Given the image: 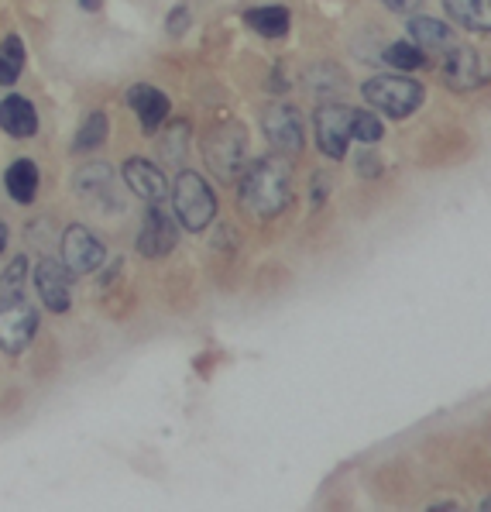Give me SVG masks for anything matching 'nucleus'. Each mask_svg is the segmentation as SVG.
<instances>
[{"label":"nucleus","mask_w":491,"mask_h":512,"mask_svg":"<svg viewBox=\"0 0 491 512\" xmlns=\"http://www.w3.org/2000/svg\"><path fill=\"white\" fill-rule=\"evenodd\" d=\"M107 128H110V121H107V114L104 110H93V114H86L83 121H79V131H76V138H73V152H93V148H100L107 141Z\"/></svg>","instance_id":"21"},{"label":"nucleus","mask_w":491,"mask_h":512,"mask_svg":"<svg viewBox=\"0 0 491 512\" xmlns=\"http://www.w3.org/2000/svg\"><path fill=\"white\" fill-rule=\"evenodd\" d=\"M385 135V124L378 121L371 110H354V121H351V141H361V145H375Z\"/></svg>","instance_id":"23"},{"label":"nucleus","mask_w":491,"mask_h":512,"mask_svg":"<svg viewBox=\"0 0 491 512\" xmlns=\"http://www.w3.org/2000/svg\"><path fill=\"white\" fill-rule=\"evenodd\" d=\"M25 73V42L21 35H7L0 42V86H14Z\"/></svg>","instance_id":"20"},{"label":"nucleus","mask_w":491,"mask_h":512,"mask_svg":"<svg viewBox=\"0 0 491 512\" xmlns=\"http://www.w3.org/2000/svg\"><path fill=\"white\" fill-rule=\"evenodd\" d=\"M38 183H42V172H38V165L31 162V159H18V162L7 165V172H4V189H7V196H11L14 203H21V207L35 203Z\"/></svg>","instance_id":"15"},{"label":"nucleus","mask_w":491,"mask_h":512,"mask_svg":"<svg viewBox=\"0 0 491 512\" xmlns=\"http://www.w3.org/2000/svg\"><path fill=\"white\" fill-rule=\"evenodd\" d=\"M189 124L176 121V131H169V135L162 138V159L169 165H182V159H186L189 152Z\"/></svg>","instance_id":"25"},{"label":"nucleus","mask_w":491,"mask_h":512,"mask_svg":"<svg viewBox=\"0 0 491 512\" xmlns=\"http://www.w3.org/2000/svg\"><path fill=\"white\" fill-rule=\"evenodd\" d=\"M114 169L107 162H90L76 172V193L83 200H104L110 203V193H114Z\"/></svg>","instance_id":"18"},{"label":"nucleus","mask_w":491,"mask_h":512,"mask_svg":"<svg viewBox=\"0 0 491 512\" xmlns=\"http://www.w3.org/2000/svg\"><path fill=\"white\" fill-rule=\"evenodd\" d=\"M124 183H128L131 193L141 196L145 203H158L169 196V179H165V172L148 159L124 162Z\"/></svg>","instance_id":"13"},{"label":"nucleus","mask_w":491,"mask_h":512,"mask_svg":"<svg viewBox=\"0 0 491 512\" xmlns=\"http://www.w3.org/2000/svg\"><path fill=\"white\" fill-rule=\"evenodd\" d=\"M241 207L258 220H272L292 203V165L285 155H261L255 162H244L237 176Z\"/></svg>","instance_id":"1"},{"label":"nucleus","mask_w":491,"mask_h":512,"mask_svg":"<svg viewBox=\"0 0 491 512\" xmlns=\"http://www.w3.org/2000/svg\"><path fill=\"white\" fill-rule=\"evenodd\" d=\"M289 7L282 4H268V7H251V11H244V25L255 28L261 38H268V42H279V38L289 35Z\"/></svg>","instance_id":"17"},{"label":"nucleus","mask_w":491,"mask_h":512,"mask_svg":"<svg viewBox=\"0 0 491 512\" xmlns=\"http://www.w3.org/2000/svg\"><path fill=\"white\" fill-rule=\"evenodd\" d=\"M25 279H28V258L25 255L11 258V265H7L4 275H0V299L21 296V289H25Z\"/></svg>","instance_id":"24"},{"label":"nucleus","mask_w":491,"mask_h":512,"mask_svg":"<svg viewBox=\"0 0 491 512\" xmlns=\"http://www.w3.org/2000/svg\"><path fill=\"white\" fill-rule=\"evenodd\" d=\"M38 334V310L25 296L0 299V351L21 354Z\"/></svg>","instance_id":"6"},{"label":"nucleus","mask_w":491,"mask_h":512,"mask_svg":"<svg viewBox=\"0 0 491 512\" xmlns=\"http://www.w3.org/2000/svg\"><path fill=\"white\" fill-rule=\"evenodd\" d=\"M128 104H131L134 117H138V124H141V131H145V135H155V131L169 121V110H172L169 97H165L158 86H148V83L131 86Z\"/></svg>","instance_id":"12"},{"label":"nucleus","mask_w":491,"mask_h":512,"mask_svg":"<svg viewBox=\"0 0 491 512\" xmlns=\"http://www.w3.org/2000/svg\"><path fill=\"white\" fill-rule=\"evenodd\" d=\"M364 100L375 110H382L385 117H392V121H406L409 114H416L423 107L426 90L416 80H409V76L385 73V76H371L364 83Z\"/></svg>","instance_id":"4"},{"label":"nucleus","mask_w":491,"mask_h":512,"mask_svg":"<svg viewBox=\"0 0 491 512\" xmlns=\"http://www.w3.org/2000/svg\"><path fill=\"white\" fill-rule=\"evenodd\" d=\"M189 25V14H186V7H176V14H169V21H165V28L172 31V35H182Z\"/></svg>","instance_id":"26"},{"label":"nucleus","mask_w":491,"mask_h":512,"mask_svg":"<svg viewBox=\"0 0 491 512\" xmlns=\"http://www.w3.org/2000/svg\"><path fill=\"white\" fill-rule=\"evenodd\" d=\"M79 7L83 11H100V0H79Z\"/></svg>","instance_id":"29"},{"label":"nucleus","mask_w":491,"mask_h":512,"mask_svg":"<svg viewBox=\"0 0 491 512\" xmlns=\"http://www.w3.org/2000/svg\"><path fill=\"white\" fill-rule=\"evenodd\" d=\"M62 251V265L69 269V275H93L104 269L107 262V248L97 234H90L83 224L66 227V234L59 238Z\"/></svg>","instance_id":"7"},{"label":"nucleus","mask_w":491,"mask_h":512,"mask_svg":"<svg viewBox=\"0 0 491 512\" xmlns=\"http://www.w3.org/2000/svg\"><path fill=\"white\" fill-rule=\"evenodd\" d=\"M179 244V220L165 207V200L158 203H148L145 210V220H141V231H138V248L141 258H165L172 248Z\"/></svg>","instance_id":"5"},{"label":"nucleus","mask_w":491,"mask_h":512,"mask_svg":"<svg viewBox=\"0 0 491 512\" xmlns=\"http://www.w3.org/2000/svg\"><path fill=\"white\" fill-rule=\"evenodd\" d=\"M409 35H413V42H416L426 55H430V52H440V55H443V52L450 49V45L457 42V35H454V31H450L447 25H443V21H437V18H423V14L409 21Z\"/></svg>","instance_id":"19"},{"label":"nucleus","mask_w":491,"mask_h":512,"mask_svg":"<svg viewBox=\"0 0 491 512\" xmlns=\"http://www.w3.org/2000/svg\"><path fill=\"white\" fill-rule=\"evenodd\" d=\"M443 11L461 28L491 35V0H443Z\"/></svg>","instance_id":"16"},{"label":"nucleus","mask_w":491,"mask_h":512,"mask_svg":"<svg viewBox=\"0 0 491 512\" xmlns=\"http://www.w3.org/2000/svg\"><path fill=\"white\" fill-rule=\"evenodd\" d=\"M203 162L220 183H237L244 162H248V131L237 121L213 124L203 138Z\"/></svg>","instance_id":"2"},{"label":"nucleus","mask_w":491,"mask_h":512,"mask_svg":"<svg viewBox=\"0 0 491 512\" xmlns=\"http://www.w3.org/2000/svg\"><path fill=\"white\" fill-rule=\"evenodd\" d=\"M35 289L49 313H59L62 317L73 306V275H69L62 262H55V258H42L35 265Z\"/></svg>","instance_id":"11"},{"label":"nucleus","mask_w":491,"mask_h":512,"mask_svg":"<svg viewBox=\"0 0 491 512\" xmlns=\"http://www.w3.org/2000/svg\"><path fill=\"white\" fill-rule=\"evenodd\" d=\"M478 509H481V512H491V499H485V502H481Z\"/></svg>","instance_id":"30"},{"label":"nucleus","mask_w":491,"mask_h":512,"mask_svg":"<svg viewBox=\"0 0 491 512\" xmlns=\"http://www.w3.org/2000/svg\"><path fill=\"white\" fill-rule=\"evenodd\" d=\"M351 121L354 107L344 104H323L313 114V131H316V148L327 159H344L347 145H351Z\"/></svg>","instance_id":"9"},{"label":"nucleus","mask_w":491,"mask_h":512,"mask_svg":"<svg viewBox=\"0 0 491 512\" xmlns=\"http://www.w3.org/2000/svg\"><path fill=\"white\" fill-rule=\"evenodd\" d=\"M0 131H7L11 138H31L38 131V110L31 100L7 93L0 100Z\"/></svg>","instance_id":"14"},{"label":"nucleus","mask_w":491,"mask_h":512,"mask_svg":"<svg viewBox=\"0 0 491 512\" xmlns=\"http://www.w3.org/2000/svg\"><path fill=\"white\" fill-rule=\"evenodd\" d=\"M172 210H176V220L186 231L200 234L207 231V224L217 217V196L207 179L193 169H182L172 183Z\"/></svg>","instance_id":"3"},{"label":"nucleus","mask_w":491,"mask_h":512,"mask_svg":"<svg viewBox=\"0 0 491 512\" xmlns=\"http://www.w3.org/2000/svg\"><path fill=\"white\" fill-rule=\"evenodd\" d=\"M385 62L402 73H413V69H423L426 66V52L419 49L413 38H402V42H392L385 49Z\"/></svg>","instance_id":"22"},{"label":"nucleus","mask_w":491,"mask_h":512,"mask_svg":"<svg viewBox=\"0 0 491 512\" xmlns=\"http://www.w3.org/2000/svg\"><path fill=\"white\" fill-rule=\"evenodd\" d=\"M4 251H7V224L0 220V255H4Z\"/></svg>","instance_id":"28"},{"label":"nucleus","mask_w":491,"mask_h":512,"mask_svg":"<svg viewBox=\"0 0 491 512\" xmlns=\"http://www.w3.org/2000/svg\"><path fill=\"white\" fill-rule=\"evenodd\" d=\"M382 4L388 7V11H395V14H413L423 7V0H382Z\"/></svg>","instance_id":"27"},{"label":"nucleus","mask_w":491,"mask_h":512,"mask_svg":"<svg viewBox=\"0 0 491 512\" xmlns=\"http://www.w3.org/2000/svg\"><path fill=\"white\" fill-rule=\"evenodd\" d=\"M440 76L450 90L457 93H471L478 90L481 83H488V66L471 45L464 42H454L447 52H443V62H440Z\"/></svg>","instance_id":"10"},{"label":"nucleus","mask_w":491,"mask_h":512,"mask_svg":"<svg viewBox=\"0 0 491 512\" xmlns=\"http://www.w3.org/2000/svg\"><path fill=\"white\" fill-rule=\"evenodd\" d=\"M261 131H265L268 145L279 155H299L306 145V131H303V117H299L296 107L289 104H268L265 114H261Z\"/></svg>","instance_id":"8"}]
</instances>
